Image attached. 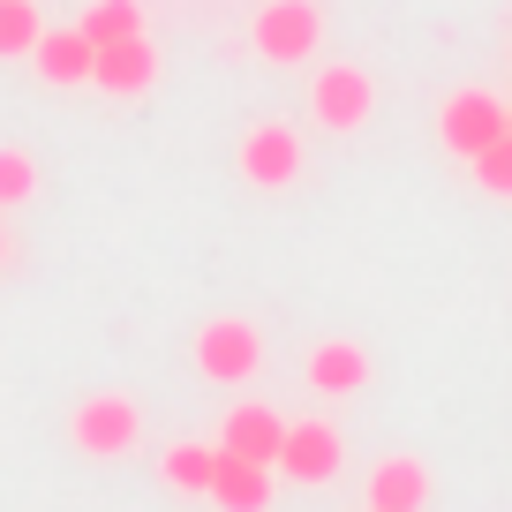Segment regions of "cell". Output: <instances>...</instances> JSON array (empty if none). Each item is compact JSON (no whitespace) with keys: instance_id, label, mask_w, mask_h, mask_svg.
<instances>
[{"instance_id":"6da1fadb","label":"cell","mask_w":512,"mask_h":512,"mask_svg":"<svg viewBox=\"0 0 512 512\" xmlns=\"http://www.w3.org/2000/svg\"><path fill=\"white\" fill-rule=\"evenodd\" d=\"M68 445H76L83 460H128V452L144 445V415H136L128 392H91V400L68 415Z\"/></svg>"},{"instance_id":"7a4b0ae2","label":"cell","mask_w":512,"mask_h":512,"mask_svg":"<svg viewBox=\"0 0 512 512\" xmlns=\"http://www.w3.org/2000/svg\"><path fill=\"white\" fill-rule=\"evenodd\" d=\"M249 38L272 68H302L309 53H317V38H324V16H317V0H264Z\"/></svg>"},{"instance_id":"3957f363","label":"cell","mask_w":512,"mask_h":512,"mask_svg":"<svg viewBox=\"0 0 512 512\" xmlns=\"http://www.w3.org/2000/svg\"><path fill=\"white\" fill-rule=\"evenodd\" d=\"M309 113H317V128H332V136L369 128V113H377V83H369V68H354V61L317 68V83H309Z\"/></svg>"},{"instance_id":"277c9868","label":"cell","mask_w":512,"mask_h":512,"mask_svg":"<svg viewBox=\"0 0 512 512\" xmlns=\"http://www.w3.org/2000/svg\"><path fill=\"white\" fill-rule=\"evenodd\" d=\"M196 369H204L211 384H249L256 369H264V339H256L249 317H211L204 332H196Z\"/></svg>"},{"instance_id":"5b68a950","label":"cell","mask_w":512,"mask_h":512,"mask_svg":"<svg viewBox=\"0 0 512 512\" xmlns=\"http://www.w3.org/2000/svg\"><path fill=\"white\" fill-rule=\"evenodd\" d=\"M234 159H241V181H249V189H294V181H302V136H294L287 121H256Z\"/></svg>"},{"instance_id":"8992f818","label":"cell","mask_w":512,"mask_h":512,"mask_svg":"<svg viewBox=\"0 0 512 512\" xmlns=\"http://www.w3.org/2000/svg\"><path fill=\"white\" fill-rule=\"evenodd\" d=\"M497 136H505V106H497L490 91H452L445 106H437V144H445L452 159H475Z\"/></svg>"},{"instance_id":"52a82bcc","label":"cell","mask_w":512,"mask_h":512,"mask_svg":"<svg viewBox=\"0 0 512 512\" xmlns=\"http://www.w3.org/2000/svg\"><path fill=\"white\" fill-rule=\"evenodd\" d=\"M339 460H347V445H339V430H332V422H287L272 475L309 482V490H317V482H332V475H339Z\"/></svg>"},{"instance_id":"ba28073f","label":"cell","mask_w":512,"mask_h":512,"mask_svg":"<svg viewBox=\"0 0 512 512\" xmlns=\"http://www.w3.org/2000/svg\"><path fill=\"white\" fill-rule=\"evenodd\" d=\"M151 76H159V46H151L144 31L128 38H106V46L91 53V91H113V98H144Z\"/></svg>"},{"instance_id":"9c48e42d","label":"cell","mask_w":512,"mask_h":512,"mask_svg":"<svg viewBox=\"0 0 512 512\" xmlns=\"http://www.w3.org/2000/svg\"><path fill=\"white\" fill-rule=\"evenodd\" d=\"M91 38L68 23V31H38V46H31V68H38V83H53V91H83L91 83Z\"/></svg>"},{"instance_id":"30bf717a","label":"cell","mask_w":512,"mask_h":512,"mask_svg":"<svg viewBox=\"0 0 512 512\" xmlns=\"http://www.w3.org/2000/svg\"><path fill=\"white\" fill-rule=\"evenodd\" d=\"M279 437H287V422H279L272 407L241 400V407H226V422H219V437H211V445H219V452H241V460H264V467H272V460H279Z\"/></svg>"},{"instance_id":"8fae6325","label":"cell","mask_w":512,"mask_h":512,"mask_svg":"<svg viewBox=\"0 0 512 512\" xmlns=\"http://www.w3.org/2000/svg\"><path fill=\"white\" fill-rule=\"evenodd\" d=\"M362 384H369V354L354 339H317L309 347V392L317 400H354Z\"/></svg>"},{"instance_id":"7c38bea8","label":"cell","mask_w":512,"mask_h":512,"mask_svg":"<svg viewBox=\"0 0 512 512\" xmlns=\"http://www.w3.org/2000/svg\"><path fill=\"white\" fill-rule=\"evenodd\" d=\"M362 497L377 512H422V505H430V467H422L415 452H392V460L369 467V490Z\"/></svg>"},{"instance_id":"4fadbf2b","label":"cell","mask_w":512,"mask_h":512,"mask_svg":"<svg viewBox=\"0 0 512 512\" xmlns=\"http://www.w3.org/2000/svg\"><path fill=\"white\" fill-rule=\"evenodd\" d=\"M204 497L219 512H264V505H272V467H264V460H241V452H219Z\"/></svg>"},{"instance_id":"5bb4252c","label":"cell","mask_w":512,"mask_h":512,"mask_svg":"<svg viewBox=\"0 0 512 512\" xmlns=\"http://www.w3.org/2000/svg\"><path fill=\"white\" fill-rule=\"evenodd\" d=\"M211 467H219V445H174L159 460V482H174L181 497H204L211 490Z\"/></svg>"},{"instance_id":"9a60e30c","label":"cell","mask_w":512,"mask_h":512,"mask_svg":"<svg viewBox=\"0 0 512 512\" xmlns=\"http://www.w3.org/2000/svg\"><path fill=\"white\" fill-rule=\"evenodd\" d=\"M76 31L91 38V46H106V38H128V31H144V0H91L76 16Z\"/></svg>"},{"instance_id":"2e32d148","label":"cell","mask_w":512,"mask_h":512,"mask_svg":"<svg viewBox=\"0 0 512 512\" xmlns=\"http://www.w3.org/2000/svg\"><path fill=\"white\" fill-rule=\"evenodd\" d=\"M31 196H38V159L23 144H0V211L31 204Z\"/></svg>"},{"instance_id":"e0dca14e","label":"cell","mask_w":512,"mask_h":512,"mask_svg":"<svg viewBox=\"0 0 512 512\" xmlns=\"http://www.w3.org/2000/svg\"><path fill=\"white\" fill-rule=\"evenodd\" d=\"M38 31H46V23H38L31 0H0V61L31 53V46H38Z\"/></svg>"},{"instance_id":"ac0fdd59","label":"cell","mask_w":512,"mask_h":512,"mask_svg":"<svg viewBox=\"0 0 512 512\" xmlns=\"http://www.w3.org/2000/svg\"><path fill=\"white\" fill-rule=\"evenodd\" d=\"M467 166H475V181H482L490 196H505V204H512V136H497V144H490V151H475Z\"/></svg>"},{"instance_id":"d6986e66","label":"cell","mask_w":512,"mask_h":512,"mask_svg":"<svg viewBox=\"0 0 512 512\" xmlns=\"http://www.w3.org/2000/svg\"><path fill=\"white\" fill-rule=\"evenodd\" d=\"M8 256H16V249H8V226H0V272H8Z\"/></svg>"},{"instance_id":"ffe728a7","label":"cell","mask_w":512,"mask_h":512,"mask_svg":"<svg viewBox=\"0 0 512 512\" xmlns=\"http://www.w3.org/2000/svg\"><path fill=\"white\" fill-rule=\"evenodd\" d=\"M505 136H512V106H505Z\"/></svg>"},{"instance_id":"44dd1931","label":"cell","mask_w":512,"mask_h":512,"mask_svg":"<svg viewBox=\"0 0 512 512\" xmlns=\"http://www.w3.org/2000/svg\"><path fill=\"white\" fill-rule=\"evenodd\" d=\"M362 512H377V505H362Z\"/></svg>"}]
</instances>
